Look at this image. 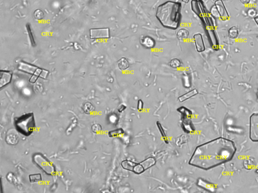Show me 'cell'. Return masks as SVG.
Wrapping results in <instances>:
<instances>
[{"mask_svg":"<svg viewBox=\"0 0 258 193\" xmlns=\"http://www.w3.org/2000/svg\"><path fill=\"white\" fill-rule=\"evenodd\" d=\"M236 151L233 141L219 137L197 147L190 164L203 170H210L231 161Z\"/></svg>","mask_w":258,"mask_h":193,"instance_id":"cell-1","label":"cell"},{"mask_svg":"<svg viewBox=\"0 0 258 193\" xmlns=\"http://www.w3.org/2000/svg\"><path fill=\"white\" fill-rule=\"evenodd\" d=\"M181 8L180 3L167 1L158 7L156 18L164 27L176 29L180 23Z\"/></svg>","mask_w":258,"mask_h":193,"instance_id":"cell-2","label":"cell"},{"mask_svg":"<svg viewBox=\"0 0 258 193\" xmlns=\"http://www.w3.org/2000/svg\"><path fill=\"white\" fill-rule=\"evenodd\" d=\"M249 136L253 142H258V113H253L250 117Z\"/></svg>","mask_w":258,"mask_h":193,"instance_id":"cell-3","label":"cell"},{"mask_svg":"<svg viewBox=\"0 0 258 193\" xmlns=\"http://www.w3.org/2000/svg\"><path fill=\"white\" fill-rule=\"evenodd\" d=\"M121 166L126 170L133 172L137 174H141L145 170L142 164L141 163L137 164L132 161L128 160L123 161L121 163Z\"/></svg>","mask_w":258,"mask_h":193,"instance_id":"cell-4","label":"cell"},{"mask_svg":"<svg viewBox=\"0 0 258 193\" xmlns=\"http://www.w3.org/2000/svg\"><path fill=\"white\" fill-rule=\"evenodd\" d=\"M110 37V29L108 28L90 29V38L91 39H108Z\"/></svg>","mask_w":258,"mask_h":193,"instance_id":"cell-5","label":"cell"},{"mask_svg":"<svg viewBox=\"0 0 258 193\" xmlns=\"http://www.w3.org/2000/svg\"><path fill=\"white\" fill-rule=\"evenodd\" d=\"M215 7L222 20L225 21L228 19L229 16L222 0H217L215 3Z\"/></svg>","mask_w":258,"mask_h":193,"instance_id":"cell-6","label":"cell"},{"mask_svg":"<svg viewBox=\"0 0 258 193\" xmlns=\"http://www.w3.org/2000/svg\"><path fill=\"white\" fill-rule=\"evenodd\" d=\"M12 78V72L11 71L1 70L0 75V87L2 89L3 87L9 84L11 82Z\"/></svg>","mask_w":258,"mask_h":193,"instance_id":"cell-7","label":"cell"},{"mask_svg":"<svg viewBox=\"0 0 258 193\" xmlns=\"http://www.w3.org/2000/svg\"><path fill=\"white\" fill-rule=\"evenodd\" d=\"M37 68H38L36 66L25 63L24 61L20 62L19 63L18 66V69L19 71L28 73V74H31V75H33L34 72H36Z\"/></svg>","mask_w":258,"mask_h":193,"instance_id":"cell-8","label":"cell"},{"mask_svg":"<svg viewBox=\"0 0 258 193\" xmlns=\"http://www.w3.org/2000/svg\"><path fill=\"white\" fill-rule=\"evenodd\" d=\"M193 38L197 51L198 52H202L205 51L204 40L201 34L197 33L195 34L194 35Z\"/></svg>","mask_w":258,"mask_h":193,"instance_id":"cell-9","label":"cell"},{"mask_svg":"<svg viewBox=\"0 0 258 193\" xmlns=\"http://www.w3.org/2000/svg\"><path fill=\"white\" fill-rule=\"evenodd\" d=\"M140 43L143 47L147 49H152L154 47L156 42L154 39L149 36H146L141 38Z\"/></svg>","mask_w":258,"mask_h":193,"instance_id":"cell-10","label":"cell"},{"mask_svg":"<svg viewBox=\"0 0 258 193\" xmlns=\"http://www.w3.org/2000/svg\"><path fill=\"white\" fill-rule=\"evenodd\" d=\"M198 93V91L196 89H194L193 90H190L187 93H185L184 95H182L179 98V100L180 102H183L187 100H189V99L191 98L194 96L197 95Z\"/></svg>","mask_w":258,"mask_h":193,"instance_id":"cell-11","label":"cell"},{"mask_svg":"<svg viewBox=\"0 0 258 193\" xmlns=\"http://www.w3.org/2000/svg\"><path fill=\"white\" fill-rule=\"evenodd\" d=\"M189 36V31L185 28H181L178 31L176 34V37L178 39L181 41H184L188 38Z\"/></svg>","mask_w":258,"mask_h":193,"instance_id":"cell-12","label":"cell"},{"mask_svg":"<svg viewBox=\"0 0 258 193\" xmlns=\"http://www.w3.org/2000/svg\"><path fill=\"white\" fill-rule=\"evenodd\" d=\"M118 66L121 71H125L128 69L130 67V63L127 58L122 57L118 61Z\"/></svg>","mask_w":258,"mask_h":193,"instance_id":"cell-13","label":"cell"},{"mask_svg":"<svg viewBox=\"0 0 258 193\" xmlns=\"http://www.w3.org/2000/svg\"><path fill=\"white\" fill-rule=\"evenodd\" d=\"M156 163V161L155 160L154 158H149L144 161H142L141 164H142L144 169L145 170H148L152 167H153Z\"/></svg>","mask_w":258,"mask_h":193,"instance_id":"cell-14","label":"cell"},{"mask_svg":"<svg viewBox=\"0 0 258 193\" xmlns=\"http://www.w3.org/2000/svg\"><path fill=\"white\" fill-rule=\"evenodd\" d=\"M42 71H43V69H40V68H37L36 72L33 74L32 77L30 78V80H29L30 83H32V84H34V83H36V81H37V80H38V78H39V77H40Z\"/></svg>","mask_w":258,"mask_h":193,"instance_id":"cell-15","label":"cell"},{"mask_svg":"<svg viewBox=\"0 0 258 193\" xmlns=\"http://www.w3.org/2000/svg\"><path fill=\"white\" fill-rule=\"evenodd\" d=\"M83 110L85 114H90L95 110V107L90 102H86L83 106Z\"/></svg>","mask_w":258,"mask_h":193,"instance_id":"cell-16","label":"cell"},{"mask_svg":"<svg viewBox=\"0 0 258 193\" xmlns=\"http://www.w3.org/2000/svg\"><path fill=\"white\" fill-rule=\"evenodd\" d=\"M238 30L237 27L232 26L228 30V36L230 38L235 39L238 37Z\"/></svg>","mask_w":258,"mask_h":193,"instance_id":"cell-17","label":"cell"},{"mask_svg":"<svg viewBox=\"0 0 258 193\" xmlns=\"http://www.w3.org/2000/svg\"><path fill=\"white\" fill-rule=\"evenodd\" d=\"M124 133V131L122 129H117L115 130L110 131V132H108V136L110 137H117Z\"/></svg>","mask_w":258,"mask_h":193,"instance_id":"cell-18","label":"cell"},{"mask_svg":"<svg viewBox=\"0 0 258 193\" xmlns=\"http://www.w3.org/2000/svg\"><path fill=\"white\" fill-rule=\"evenodd\" d=\"M181 61L178 58H173L169 62V66L173 69H178L181 66Z\"/></svg>","mask_w":258,"mask_h":193,"instance_id":"cell-19","label":"cell"},{"mask_svg":"<svg viewBox=\"0 0 258 193\" xmlns=\"http://www.w3.org/2000/svg\"><path fill=\"white\" fill-rule=\"evenodd\" d=\"M29 178L30 182H41L42 180V175L40 173L30 175Z\"/></svg>","mask_w":258,"mask_h":193,"instance_id":"cell-20","label":"cell"},{"mask_svg":"<svg viewBox=\"0 0 258 193\" xmlns=\"http://www.w3.org/2000/svg\"><path fill=\"white\" fill-rule=\"evenodd\" d=\"M33 16L36 20H41L44 18V13L43 11L38 9L34 11Z\"/></svg>","mask_w":258,"mask_h":193,"instance_id":"cell-21","label":"cell"},{"mask_svg":"<svg viewBox=\"0 0 258 193\" xmlns=\"http://www.w3.org/2000/svg\"><path fill=\"white\" fill-rule=\"evenodd\" d=\"M26 28L27 32H28V35L30 36L29 37H30V41H31V44L33 46H34V45H36V42H35V41H34L33 32H32L31 28H30V25L29 24H27Z\"/></svg>","mask_w":258,"mask_h":193,"instance_id":"cell-22","label":"cell"},{"mask_svg":"<svg viewBox=\"0 0 258 193\" xmlns=\"http://www.w3.org/2000/svg\"><path fill=\"white\" fill-rule=\"evenodd\" d=\"M91 129L92 132L95 133H99L102 130V127L100 124H95L92 126Z\"/></svg>","mask_w":258,"mask_h":193,"instance_id":"cell-23","label":"cell"},{"mask_svg":"<svg viewBox=\"0 0 258 193\" xmlns=\"http://www.w3.org/2000/svg\"><path fill=\"white\" fill-rule=\"evenodd\" d=\"M157 127L158 128V129H159V131L160 132L161 134L162 135V136L163 137V138H166V134H165V132H164V131L163 129L162 128V126L161 125L160 123L159 122H157Z\"/></svg>","mask_w":258,"mask_h":193,"instance_id":"cell-24","label":"cell"},{"mask_svg":"<svg viewBox=\"0 0 258 193\" xmlns=\"http://www.w3.org/2000/svg\"><path fill=\"white\" fill-rule=\"evenodd\" d=\"M144 107V103L141 100H139L138 101L137 109L139 112L142 111Z\"/></svg>","mask_w":258,"mask_h":193,"instance_id":"cell-25","label":"cell"},{"mask_svg":"<svg viewBox=\"0 0 258 193\" xmlns=\"http://www.w3.org/2000/svg\"><path fill=\"white\" fill-rule=\"evenodd\" d=\"M126 108V107L124 105H121L118 108V111L119 112H122L124 110H125Z\"/></svg>","mask_w":258,"mask_h":193,"instance_id":"cell-26","label":"cell"},{"mask_svg":"<svg viewBox=\"0 0 258 193\" xmlns=\"http://www.w3.org/2000/svg\"><path fill=\"white\" fill-rule=\"evenodd\" d=\"M240 1L244 5H247L250 3V0H240Z\"/></svg>","mask_w":258,"mask_h":193,"instance_id":"cell-27","label":"cell"},{"mask_svg":"<svg viewBox=\"0 0 258 193\" xmlns=\"http://www.w3.org/2000/svg\"><path fill=\"white\" fill-rule=\"evenodd\" d=\"M254 19H255V22H256V24L258 25V15L256 16V17H255L254 18Z\"/></svg>","mask_w":258,"mask_h":193,"instance_id":"cell-28","label":"cell"},{"mask_svg":"<svg viewBox=\"0 0 258 193\" xmlns=\"http://www.w3.org/2000/svg\"><path fill=\"white\" fill-rule=\"evenodd\" d=\"M189 1H190V0H182V2H184L185 3H189Z\"/></svg>","mask_w":258,"mask_h":193,"instance_id":"cell-29","label":"cell"},{"mask_svg":"<svg viewBox=\"0 0 258 193\" xmlns=\"http://www.w3.org/2000/svg\"><path fill=\"white\" fill-rule=\"evenodd\" d=\"M256 173L258 174V170H256Z\"/></svg>","mask_w":258,"mask_h":193,"instance_id":"cell-30","label":"cell"},{"mask_svg":"<svg viewBox=\"0 0 258 193\" xmlns=\"http://www.w3.org/2000/svg\"></svg>","mask_w":258,"mask_h":193,"instance_id":"cell-31","label":"cell"},{"mask_svg":"<svg viewBox=\"0 0 258 193\" xmlns=\"http://www.w3.org/2000/svg\"></svg>","mask_w":258,"mask_h":193,"instance_id":"cell-32","label":"cell"}]
</instances>
